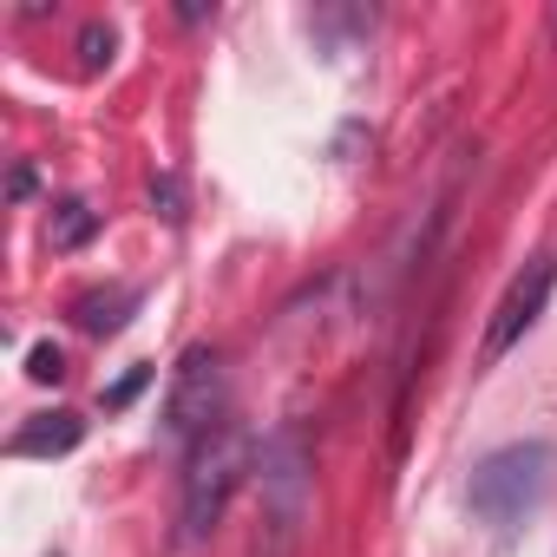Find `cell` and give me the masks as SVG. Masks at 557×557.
Instances as JSON below:
<instances>
[{"mask_svg":"<svg viewBox=\"0 0 557 557\" xmlns=\"http://www.w3.org/2000/svg\"><path fill=\"white\" fill-rule=\"evenodd\" d=\"M243 472H249V440H243L236 426H216L210 440L190 446V459H184V492H177V544H203V537L223 524V511H230Z\"/></svg>","mask_w":557,"mask_h":557,"instance_id":"cell-1","label":"cell"},{"mask_svg":"<svg viewBox=\"0 0 557 557\" xmlns=\"http://www.w3.org/2000/svg\"><path fill=\"white\" fill-rule=\"evenodd\" d=\"M550 472H557V453H550L544 440L498 446V453H485V459H479V472H472V511H479L485 524L511 531V524H524V518L544 505Z\"/></svg>","mask_w":557,"mask_h":557,"instance_id":"cell-2","label":"cell"},{"mask_svg":"<svg viewBox=\"0 0 557 557\" xmlns=\"http://www.w3.org/2000/svg\"><path fill=\"white\" fill-rule=\"evenodd\" d=\"M223 426V355L216 348H184L177 368H171V387H164V433L171 440H210Z\"/></svg>","mask_w":557,"mask_h":557,"instance_id":"cell-3","label":"cell"},{"mask_svg":"<svg viewBox=\"0 0 557 557\" xmlns=\"http://www.w3.org/2000/svg\"><path fill=\"white\" fill-rule=\"evenodd\" d=\"M550 289H557V262H550V256H531L511 283H505V296H498V309H492V322H485V361H505V355L537 329Z\"/></svg>","mask_w":557,"mask_h":557,"instance_id":"cell-4","label":"cell"},{"mask_svg":"<svg viewBox=\"0 0 557 557\" xmlns=\"http://www.w3.org/2000/svg\"><path fill=\"white\" fill-rule=\"evenodd\" d=\"M86 440V420L79 413H34L21 433H14V453L21 459H53V453H73Z\"/></svg>","mask_w":557,"mask_h":557,"instance_id":"cell-5","label":"cell"},{"mask_svg":"<svg viewBox=\"0 0 557 557\" xmlns=\"http://www.w3.org/2000/svg\"><path fill=\"white\" fill-rule=\"evenodd\" d=\"M132 309H138V296H132V289H92V296H79V302H73V322H79L86 335H119Z\"/></svg>","mask_w":557,"mask_h":557,"instance_id":"cell-6","label":"cell"},{"mask_svg":"<svg viewBox=\"0 0 557 557\" xmlns=\"http://www.w3.org/2000/svg\"><path fill=\"white\" fill-rule=\"evenodd\" d=\"M99 230V210H86L79 197H66V203H53V223H47V236H53V249H79L86 236Z\"/></svg>","mask_w":557,"mask_h":557,"instance_id":"cell-7","label":"cell"},{"mask_svg":"<svg viewBox=\"0 0 557 557\" xmlns=\"http://www.w3.org/2000/svg\"><path fill=\"white\" fill-rule=\"evenodd\" d=\"M27 374H34L40 387H53V381H66V355H60L53 342H40V348H27Z\"/></svg>","mask_w":557,"mask_h":557,"instance_id":"cell-8","label":"cell"},{"mask_svg":"<svg viewBox=\"0 0 557 557\" xmlns=\"http://www.w3.org/2000/svg\"><path fill=\"white\" fill-rule=\"evenodd\" d=\"M79 53H86V73L106 66V60H112V27H86V34H79Z\"/></svg>","mask_w":557,"mask_h":557,"instance_id":"cell-9","label":"cell"},{"mask_svg":"<svg viewBox=\"0 0 557 557\" xmlns=\"http://www.w3.org/2000/svg\"><path fill=\"white\" fill-rule=\"evenodd\" d=\"M151 203H158V210H164V216L177 223V216H184V197H177V177H151Z\"/></svg>","mask_w":557,"mask_h":557,"instance_id":"cell-10","label":"cell"},{"mask_svg":"<svg viewBox=\"0 0 557 557\" xmlns=\"http://www.w3.org/2000/svg\"><path fill=\"white\" fill-rule=\"evenodd\" d=\"M145 381H151V368H132V374H125V381H119V387L106 394V407H125V400H132V394H138Z\"/></svg>","mask_w":557,"mask_h":557,"instance_id":"cell-11","label":"cell"}]
</instances>
